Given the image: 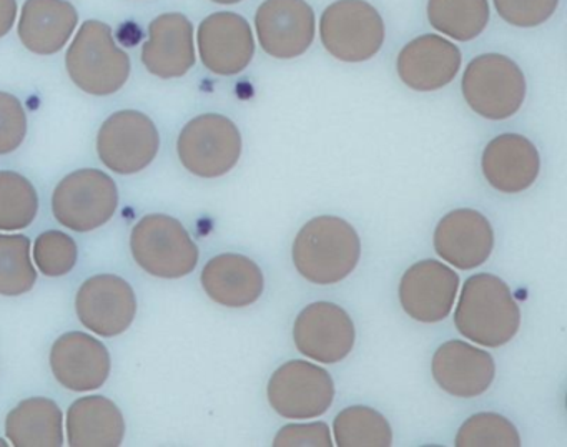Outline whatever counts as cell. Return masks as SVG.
<instances>
[{
  "instance_id": "2",
  "label": "cell",
  "mask_w": 567,
  "mask_h": 447,
  "mask_svg": "<svg viewBox=\"0 0 567 447\" xmlns=\"http://www.w3.org/2000/svg\"><path fill=\"white\" fill-rule=\"evenodd\" d=\"M454 324L464 337L480 346L501 347L516 336L520 310L501 278L477 273L464 283Z\"/></svg>"
},
{
  "instance_id": "7",
  "label": "cell",
  "mask_w": 567,
  "mask_h": 447,
  "mask_svg": "<svg viewBox=\"0 0 567 447\" xmlns=\"http://www.w3.org/2000/svg\"><path fill=\"white\" fill-rule=\"evenodd\" d=\"M118 207L114 178L84 168L62 178L52 195V214L62 227L87 233L109 224Z\"/></svg>"
},
{
  "instance_id": "9",
  "label": "cell",
  "mask_w": 567,
  "mask_h": 447,
  "mask_svg": "<svg viewBox=\"0 0 567 447\" xmlns=\"http://www.w3.org/2000/svg\"><path fill=\"white\" fill-rule=\"evenodd\" d=\"M161 134L148 115L121 111L102 124L97 135V154L109 170L135 175L157 157Z\"/></svg>"
},
{
  "instance_id": "24",
  "label": "cell",
  "mask_w": 567,
  "mask_h": 447,
  "mask_svg": "<svg viewBox=\"0 0 567 447\" xmlns=\"http://www.w3.org/2000/svg\"><path fill=\"white\" fill-rule=\"evenodd\" d=\"M124 414L107 397H82L69 407V446L117 447L124 443Z\"/></svg>"
},
{
  "instance_id": "23",
  "label": "cell",
  "mask_w": 567,
  "mask_h": 447,
  "mask_svg": "<svg viewBox=\"0 0 567 447\" xmlns=\"http://www.w3.org/2000/svg\"><path fill=\"white\" fill-rule=\"evenodd\" d=\"M78 24V11L68 0H25L19 39L34 54L54 55L68 45Z\"/></svg>"
},
{
  "instance_id": "20",
  "label": "cell",
  "mask_w": 567,
  "mask_h": 447,
  "mask_svg": "<svg viewBox=\"0 0 567 447\" xmlns=\"http://www.w3.org/2000/svg\"><path fill=\"white\" fill-rule=\"evenodd\" d=\"M142 62L155 77H184L195 65L194 25L184 14H162L148 28Z\"/></svg>"
},
{
  "instance_id": "32",
  "label": "cell",
  "mask_w": 567,
  "mask_h": 447,
  "mask_svg": "<svg viewBox=\"0 0 567 447\" xmlns=\"http://www.w3.org/2000/svg\"><path fill=\"white\" fill-rule=\"evenodd\" d=\"M501 19L514 28L530 29L544 24L557 11L559 0H493Z\"/></svg>"
},
{
  "instance_id": "15",
  "label": "cell",
  "mask_w": 567,
  "mask_h": 447,
  "mask_svg": "<svg viewBox=\"0 0 567 447\" xmlns=\"http://www.w3.org/2000/svg\"><path fill=\"white\" fill-rule=\"evenodd\" d=\"M198 52L208 71L237 75L250 65L255 39L247 19L235 12H215L198 28Z\"/></svg>"
},
{
  "instance_id": "17",
  "label": "cell",
  "mask_w": 567,
  "mask_h": 447,
  "mask_svg": "<svg viewBox=\"0 0 567 447\" xmlns=\"http://www.w3.org/2000/svg\"><path fill=\"white\" fill-rule=\"evenodd\" d=\"M431 373L441 389L470 399L489 389L496 376V363L487 351L451 340L437 347L431 361Z\"/></svg>"
},
{
  "instance_id": "22",
  "label": "cell",
  "mask_w": 567,
  "mask_h": 447,
  "mask_svg": "<svg viewBox=\"0 0 567 447\" xmlns=\"http://www.w3.org/2000/svg\"><path fill=\"white\" fill-rule=\"evenodd\" d=\"M202 287L215 303L227 308H247L260 300L265 278L260 267L238 253L212 258L202 271Z\"/></svg>"
},
{
  "instance_id": "25",
  "label": "cell",
  "mask_w": 567,
  "mask_h": 447,
  "mask_svg": "<svg viewBox=\"0 0 567 447\" xmlns=\"http://www.w3.org/2000/svg\"><path fill=\"white\" fill-rule=\"evenodd\" d=\"M62 410L48 397L19 403L6 419V436L16 447H62Z\"/></svg>"
},
{
  "instance_id": "13",
  "label": "cell",
  "mask_w": 567,
  "mask_h": 447,
  "mask_svg": "<svg viewBox=\"0 0 567 447\" xmlns=\"http://www.w3.org/2000/svg\"><path fill=\"white\" fill-rule=\"evenodd\" d=\"M261 49L275 59H295L311 48L317 32L307 0H265L255 15Z\"/></svg>"
},
{
  "instance_id": "30",
  "label": "cell",
  "mask_w": 567,
  "mask_h": 447,
  "mask_svg": "<svg viewBox=\"0 0 567 447\" xmlns=\"http://www.w3.org/2000/svg\"><path fill=\"white\" fill-rule=\"evenodd\" d=\"M457 447H519L516 426L496 413H480L464 420L457 430Z\"/></svg>"
},
{
  "instance_id": "11",
  "label": "cell",
  "mask_w": 567,
  "mask_h": 447,
  "mask_svg": "<svg viewBox=\"0 0 567 447\" xmlns=\"http://www.w3.org/2000/svg\"><path fill=\"white\" fill-rule=\"evenodd\" d=\"M293 341L305 356L324 364L343 361L353 351L357 330L350 314L334 303L308 304L293 324Z\"/></svg>"
},
{
  "instance_id": "5",
  "label": "cell",
  "mask_w": 567,
  "mask_h": 447,
  "mask_svg": "<svg viewBox=\"0 0 567 447\" xmlns=\"http://www.w3.org/2000/svg\"><path fill=\"white\" fill-rule=\"evenodd\" d=\"M463 95L471 108L487 121H506L523 107L526 77L506 55L473 59L463 75Z\"/></svg>"
},
{
  "instance_id": "6",
  "label": "cell",
  "mask_w": 567,
  "mask_h": 447,
  "mask_svg": "<svg viewBox=\"0 0 567 447\" xmlns=\"http://www.w3.org/2000/svg\"><path fill=\"white\" fill-rule=\"evenodd\" d=\"M320 38L338 61L367 62L383 48V18L367 0H337L321 15Z\"/></svg>"
},
{
  "instance_id": "26",
  "label": "cell",
  "mask_w": 567,
  "mask_h": 447,
  "mask_svg": "<svg viewBox=\"0 0 567 447\" xmlns=\"http://www.w3.org/2000/svg\"><path fill=\"white\" fill-rule=\"evenodd\" d=\"M487 0H430L427 19L441 34L457 42L480 38L489 24Z\"/></svg>"
},
{
  "instance_id": "21",
  "label": "cell",
  "mask_w": 567,
  "mask_h": 447,
  "mask_svg": "<svg viewBox=\"0 0 567 447\" xmlns=\"http://www.w3.org/2000/svg\"><path fill=\"white\" fill-rule=\"evenodd\" d=\"M481 168L487 184L501 194H520L539 177V152L523 135H497L484 148Z\"/></svg>"
},
{
  "instance_id": "34",
  "label": "cell",
  "mask_w": 567,
  "mask_h": 447,
  "mask_svg": "<svg viewBox=\"0 0 567 447\" xmlns=\"http://www.w3.org/2000/svg\"><path fill=\"white\" fill-rule=\"evenodd\" d=\"M275 447H331L330 429L324 423L288 424L278 430Z\"/></svg>"
},
{
  "instance_id": "31",
  "label": "cell",
  "mask_w": 567,
  "mask_h": 447,
  "mask_svg": "<svg viewBox=\"0 0 567 447\" xmlns=\"http://www.w3.org/2000/svg\"><path fill=\"white\" fill-rule=\"evenodd\" d=\"M78 258V243L64 231H45L35 240L34 261L45 277L58 278L71 273Z\"/></svg>"
},
{
  "instance_id": "29",
  "label": "cell",
  "mask_w": 567,
  "mask_h": 447,
  "mask_svg": "<svg viewBox=\"0 0 567 447\" xmlns=\"http://www.w3.org/2000/svg\"><path fill=\"white\" fill-rule=\"evenodd\" d=\"M38 211L34 185L16 171H0V230H24L35 220Z\"/></svg>"
},
{
  "instance_id": "1",
  "label": "cell",
  "mask_w": 567,
  "mask_h": 447,
  "mask_svg": "<svg viewBox=\"0 0 567 447\" xmlns=\"http://www.w3.org/2000/svg\"><path fill=\"white\" fill-rule=\"evenodd\" d=\"M361 257L353 225L340 217L313 218L293 241L291 258L298 273L315 284H334L350 277Z\"/></svg>"
},
{
  "instance_id": "36",
  "label": "cell",
  "mask_w": 567,
  "mask_h": 447,
  "mask_svg": "<svg viewBox=\"0 0 567 447\" xmlns=\"http://www.w3.org/2000/svg\"><path fill=\"white\" fill-rule=\"evenodd\" d=\"M212 2H215V4H221V6H234V4H240L241 0H212Z\"/></svg>"
},
{
  "instance_id": "35",
  "label": "cell",
  "mask_w": 567,
  "mask_h": 447,
  "mask_svg": "<svg viewBox=\"0 0 567 447\" xmlns=\"http://www.w3.org/2000/svg\"><path fill=\"white\" fill-rule=\"evenodd\" d=\"M18 19V0H0V39L8 35Z\"/></svg>"
},
{
  "instance_id": "3",
  "label": "cell",
  "mask_w": 567,
  "mask_h": 447,
  "mask_svg": "<svg viewBox=\"0 0 567 447\" xmlns=\"http://www.w3.org/2000/svg\"><path fill=\"white\" fill-rule=\"evenodd\" d=\"M69 77L82 92L95 97L117 94L131 75V58L115 44L114 34L101 21L79 29L65 55Z\"/></svg>"
},
{
  "instance_id": "8",
  "label": "cell",
  "mask_w": 567,
  "mask_h": 447,
  "mask_svg": "<svg viewBox=\"0 0 567 447\" xmlns=\"http://www.w3.org/2000/svg\"><path fill=\"white\" fill-rule=\"evenodd\" d=\"M241 147L237 125L220 114L198 115L185 125L177 142L182 165L200 178L227 175L240 160Z\"/></svg>"
},
{
  "instance_id": "19",
  "label": "cell",
  "mask_w": 567,
  "mask_h": 447,
  "mask_svg": "<svg viewBox=\"0 0 567 447\" xmlns=\"http://www.w3.org/2000/svg\"><path fill=\"white\" fill-rule=\"evenodd\" d=\"M55 380L71 391H94L104 386L111 374L107 347L91 334L72 331L62 334L51 350Z\"/></svg>"
},
{
  "instance_id": "4",
  "label": "cell",
  "mask_w": 567,
  "mask_h": 447,
  "mask_svg": "<svg viewBox=\"0 0 567 447\" xmlns=\"http://www.w3.org/2000/svg\"><path fill=\"white\" fill-rule=\"evenodd\" d=\"M132 257L152 277L175 280L198 264V247L181 221L168 215H147L131 235Z\"/></svg>"
},
{
  "instance_id": "33",
  "label": "cell",
  "mask_w": 567,
  "mask_h": 447,
  "mask_svg": "<svg viewBox=\"0 0 567 447\" xmlns=\"http://www.w3.org/2000/svg\"><path fill=\"white\" fill-rule=\"evenodd\" d=\"M28 135V115L16 95L0 92V155L12 154Z\"/></svg>"
},
{
  "instance_id": "28",
  "label": "cell",
  "mask_w": 567,
  "mask_h": 447,
  "mask_svg": "<svg viewBox=\"0 0 567 447\" xmlns=\"http://www.w3.org/2000/svg\"><path fill=\"white\" fill-rule=\"evenodd\" d=\"M35 281L31 240L25 235H0V294L21 297L34 288Z\"/></svg>"
},
{
  "instance_id": "12",
  "label": "cell",
  "mask_w": 567,
  "mask_h": 447,
  "mask_svg": "<svg viewBox=\"0 0 567 447\" xmlns=\"http://www.w3.org/2000/svg\"><path fill=\"white\" fill-rule=\"evenodd\" d=\"M79 320L99 336L114 337L125 333L137 314L134 288L117 274L89 278L75 298Z\"/></svg>"
},
{
  "instance_id": "27",
  "label": "cell",
  "mask_w": 567,
  "mask_h": 447,
  "mask_svg": "<svg viewBox=\"0 0 567 447\" xmlns=\"http://www.w3.org/2000/svg\"><path fill=\"white\" fill-rule=\"evenodd\" d=\"M334 440L340 447H390L393 430L383 414L368 406H350L333 420Z\"/></svg>"
},
{
  "instance_id": "10",
  "label": "cell",
  "mask_w": 567,
  "mask_h": 447,
  "mask_svg": "<svg viewBox=\"0 0 567 447\" xmlns=\"http://www.w3.org/2000/svg\"><path fill=\"white\" fill-rule=\"evenodd\" d=\"M268 401L275 413L288 419H311L330 409L334 384L330 373L308 361L281 364L268 381Z\"/></svg>"
},
{
  "instance_id": "14",
  "label": "cell",
  "mask_w": 567,
  "mask_h": 447,
  "mask_svg": "<svg viewBox=\"0 0 567 447\" xmlns=\"http://www.w3.org/2000/svg\"><path fill=\"white\" fill-rule=\"evenodd\" d=\"M460 277L436 260H423L404 271L400 281V303L404 313L420 323L446 320L456 300Z\"/></svg>"
},
{
  "instance_id": "16",
  "label": "cell",
  "mask_w": 567,
  "mask_h": 447,
  "mask_svg": "<svg viewBox=\"0 0 567 447\" xmlns=\"http://www.w3.org/2000/svg\"><path fill=\"white\" fill-rule=\"evenodd\" d=\"M463 64L457 45L436 34H424L404 45L398 55L401 82L417 92H434L454 81Z\"/></svg>"
},
{
  "instance_id": "18",
  "label": "cell",
  "mask_w": 567,
  "mask_h": 447,
  "mask_svg": "<svg viewBox=\"0 0 567 447\" xmlns=\"http://www.w3.org/2000/svg\"><path fill=\"white\" fill-rule=\"evenodd\" d=\"M434 250L460 270H473L486 263L494 248V231L480 211L471 208L444 215L434 230Z\"/></svg>"
}]
</instances>
